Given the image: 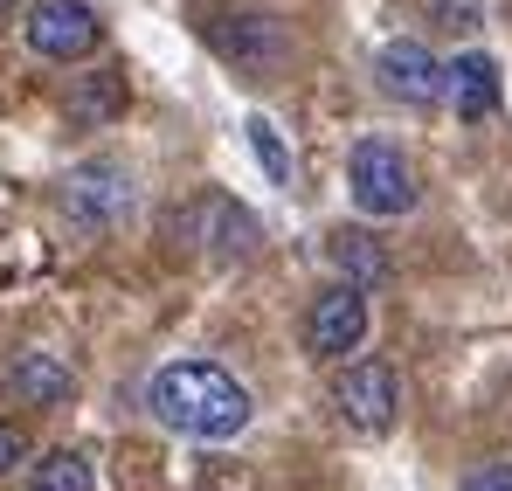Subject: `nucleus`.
I'll return each instance as SVG.
<instances>
[{"instance_id": "obj_1", "label": "nucleus", "mask_w": 512, "mask_h": 491, "mask_svg": "<svg viewBox=\"0 0 512 491\" xmlns=\"http://www.w3.org/2000/svg\"><path fill=\"white\" fill-rule=\"evenodd\" d=\"M146 409L160 429L173 436H194V443H229V436H243L250 429V388L229 374V367H215V360H167L153 381H146Z\"/></svg>"}, {"instance_id": "obj_2", "label": "nucleus", "mask_w": 512, "mask_h": 491, "mask_svg": "<svg viewBox=\"0 0 512 491\" xmlns=\"http://www.w3.org/2000/svg\"><path fill=\"white\" fill-rule=\"evenodd\" d=\"M208 49L229 63V70H243V77H277L284 63H291V28L277 21V14H208Z\"/></svg>"}, {"instance_id": "obj_3", "label": "nucleus", "mask_w": 512, "mask_h": 491, "mask_svg": "<svg viewBox=\"0 0 512 491\" xmlns=\"http://www.w3.org/2000/svg\"><path fill=\"white\" fill-rule=\"evenodd\" d=\"M173 236H187L208 263H243V256H256V243H263V236H256V215L236 208L229 194H215V187L194 194V201L173 215Z\"/></svg>"}, {"instance_id": "obj_4", "label": "nucleus", "mask_w": 512, "mask_h": 491, "mask_svg": "<svg viewBox=\"0 0 512 491\" xmlns=\"http://www.w3.org/2000/svg\"><path fill=\"white\" fill-rule=\"evenodd\" d=\"M346 187H353V208L374 215V222L416 208L409 160H402V146H388V139H360V146H353V160H346Z\"/></svg>"}, {"instance_id": "obj_5", "label": "nucleus", "mask_w": 512, "mask_h": 491, "mask_svg": "<svg viewBox=\"0 0 512 491\" xmlns=\"http://www.w3.org/2000/svg\"><path fill=\"white\" fill-rule=\"evenodd\" d=\"M21 35H28V49L42 63H84L90 49L104 42V21L84 0H28L21 7Z\"/></svg>"}, {"instance_id": "obj_6", "label": "nucleus", "mask_w": 512, "mask_h": 491, "mask_svg": "<svg viewBox=\"0 0 512 491\" xmlns=\"http://www.w3.org/2000/svg\"><path fill=\"white\" fill-rule=\"evenodd\" d=\"M63 215H70V229L104 236L111 222H125V215H132V173H125L118 160L70 166V180H63Z\"/></svg>"}, {"instance_id": "obj_7", "label": "nucleus", "mask_w": 512, "mask_h": 491, "mask_svg": "<svg viewBox=\"0 0 512 491\" xmlns=\"http://www.w3.org/2000/svg\"><path fill=\"white\" fill-rule=\"evenodd\" d=\"M360 339H367V291L340 277L305 312V353L312 360H346V353H360Z\"/></svg>"}, {"instance_id": "obj_8", "label": "nucleus", "mask_w": 512, "mask_h": 491, "mask_svg": "<svg viewBox=\"0 0 512 491\" xmlns=\"http://www.w3.org/2000/svg\"><path fill=\"white\" fill-rule=\"evenodd\" d=\"M333 409L360 429V436H381L395 409H402V388H395V367L388 360H353L340 381H333Z\"/></svg>"}, {"instance_id": "obj_9", "label": "nucleus", "mask_w": 512, "mask_h": 491, "mask_svg": "<svg viewBox=\"0 0 512 491\" xmlns=\"http://www.w3.org/2000/svg\"><path fill=\"white\" fill-rule=\"evenodd\" d=\"M374 77H381V90H388L395 104H416V111L443 104V63L429 56L423 42H388V49L374 56Z\"/></svg>"}, {"instance_id": "obj_10", "label": "nucleus", "mask_w": 512, "mask_h": 491, "mask_svg": "<svg viewBox=\"0 0 512 491\" xmlns=\"http://www.w3.org/2000/svg\"><path fill=\"white\" fill-rule=\"evenodd\" d=\"M7 388H14V402H28V409H63L70 395H77V374L56 360V353H14L7 360Z\"/></svg>"}, {"instance_id": "obj_11", "label": "nucleus", "mask_w": 512, "mask_h": 491, "mask_svg": "<svg viewBox=\"0 0 512 491\" xmlns=\"http://www.w3.org/2000/svg\"><path fill=\"white\" fill-rule=\"evenodd\" d=\"M443 97L457 104V118H492L499 111V63L485 49H464L457 63H443Z\"/></svg>"}, {"instance_id": "obj_12", "label": "nucleus", "mask_w": 512, "mask_h": 491, "mask_svg": "<svg viewBox=\"0 0 512 491\" xmlns=\"http://www.w3.org/2000/svg\"><path fill=\"white\" fill-rule=\"evenodd\" d=\"M326 256H333V270H340L346 284H360V291H374L388 277V249L374 243L367 229H333L326 236Z\"/></svg>"}, {"instance_id": "obj_13", "label": "nucleus", "mask_w": 512, "mask_h": 491, "mask_svg": "<svg viewBox=\"0 0 512 491\" xmlns=\"http://www.w3.org/2000/svg\"><path fill=\"white\" fill-rule=\"evenodd\" d=\"M125 111V70H90V77H77V90H70V118L77 125H111Z\"/></svg>"}, {"instance_id": "obj_14", "label": "nucleus", "mask_w": 512, "mask_h": 491, "mask_svg": "<svg viewBox=\"0 0 512 491\" xmlns=\"http://www.w3.org/2000/svg\"><path fill=\"white\" fill-rule=\"evenodd\" d=\"M90 457L84 450H49L35 471H28V491H90Z\"/></svg>"}, {"instance_id": "obj_15", "label": "nucleus", "mask_w": 512, "mask_h": 491, "mask_svg": "<svg viewBox=\"0 0 512 491\" xmlns=\"http://www.w3.org/2000/svg\"><path fill=\"white\" fill-rule=\"evenodd\" d=\"M243 132H250V153H256V166L277 180V187H291V153H284V139H277V125L263 118V111H250L243 118Z\"/></svg>"}, {"instance_id": "obj_16", "label": "nucleus", "mask_w": 512, "mask_h": 491, "mask_svg": "<svg viewBox=\"0 0 512 491\" xmlns=\"http://www.w3.org/2000/svg\"><path fill=\"white\" fill-rule=\"evenodd\" d=\"M429 21H436V28H478L485 7H478V0H429Z\"/></svg>"}, {"instance_id": "obj_17", "label": "nucleus", "mask_w": 512, "mask_h": 491, "mask_svg": "<svg viewBox=\"0 0 512 491\" xmlns=\"http://www.w3.org/2000/svg\"><path fill=\"white\" fill-rule=\"evenodd\" d=\"M464 491H512V464L499 457V464H478L471 478H464Z\"/></svg>"}, {"instance_id": "obj_18", "label": "nucleus", "mask_w": 512, "mask_h": 491, "mask_svg": "<svg viewBox=\"0 0 512 491\" xmlns=\"http://www.w3.org/2000/svg\"><path fill=\"white\" fill-rule=\"evenodd\" d=\"M21 457H28V436H21L14 422H0V478H7V471H14Z\"/></svg>"}, {"instance_id": "obj_19", "label": "nucleus", "mask_w": 512, "mask_h": 491, "mask_svg": "<svg viewBox=\"0 0 512 491\" xmlns=\"http://www.w3.org/2000/svg\"><path fill=\"white\" fill-rule=\"evenodd\" d=\"M14 7H21V0H0V21H14Z\"/></svg>"}]
</instances>
